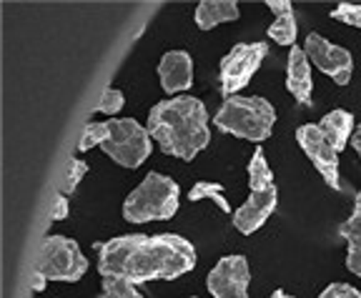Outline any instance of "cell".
I'll return each mask as SVG.
<instances>
[{"instance_id":"obj_1","label":"cell","mask_w":361,"mask_h":298,"mask_svg":"<svg viewBox=\"0 0 361 298\" xmlns=\"http://www.w3.org/2000/svg\"><path fill=\"white\" fill-rule=\"evenodd\" d=\"M98 248V273L123 278L135 286L148 281H173L196 266V248L178 233H128Z\"/></svg>"},{"instance_id":"obj_2","label":"cell","mask_w":361,"mask_h":298,"mask_svg":"<svg viewBox=\"0 0 361 298\" xmlns=\"http://www.w3.org/2000/svg\"><path fill=\"white\" fill-rule=\"evenodd\" d=\"M148 133L166 156L193 161L211 143L209 111L193 96L161 101L148 113Z\"/></svg>"},{"instance_id":"obj_3","label":"cell","mask_w":361,"mask_h":298,"mask_svg":"<svg viewBox=\"0 0 361 298\" xmlns=\"http://www.w3.org/2000/svg\"><path fill=\"white\" fill-rule=\"evenodd\" d=\"M214 125L221 133L236 135V138L251 143H261L274 133L276 108L261 96L224 98V103L214 116Z\"/></svg>"},{"instance_id":"obj_4","label":"cell","mask_w":361,"mask_h":298,"mask_svg":"<svg viewBox=\"0 0 361 298\" xmlns=\"http://www.w3.org/2000/svg\"><path fill=\"white\" fill-rule=\"evenodd\" d=\"M180 206V191L171 175L151 173L128 193L123 201V218L128 223H151V221H169Z\"/></svg>"},{"instance_id":"obj_5","label":"cell","mask_w":361,"mask_h":298,"mask_svg":"<svg viewBox=\"0 0 361 298\" xmlns=\"http://www.w3.org/2000/svg\"><path fill=\"white\" fill-rule=\"evenodd\" d=\"M108 158H113L121 168H141L153 151V138L146 125L135 118H113L108 120V138L101 146Z\"/></svg>"},{"instance_id":"obj_6","label":"cell","mask_w":361,"mask_h":298,"mask_svg":"<svg viewBox=\"0 0 361 298\" xmlns=\"http://www.w3.org/2000/svg\"><path fill=\"white\" fill-rule=\"evenodd\" d=\"M85 271H88V259L80 254V246L73 238L45 236L35 273H40L45 281L75 283L85 276Z\"/></svg>"},{"instance_id":"obj_7","label":"cell","mask_w":361,"mask_h":298,"mask_svg":"<svg viewBox=\"0 0 361 298\" xmlns=\"http://www.w3.org/2000/svg\"><path fill=\"white\" fill-rule=\"evenodd\" d=\"M269 56L266 43H238L221 58V93L224 98L238 96L254 78L264 58Z\"/></svg>"},{"instance_id":"obj_8","label":"cell","mask_w":361,"mask_h":298,"mask_svg":"<svg viewBox=\"0 0 361 298\" xmlns=\"http://www.w3.org/2000/svg\"><path fill=\"white\" fill-rule=\"evenodd\" d=\"M304 51L309 56L311 66L319 68L324 75L334 80L336 85H346L351 80V73H354V58L346 48L331 43L324 35L319 33H309L304 40Z\"/></svg>"},{"instance_id":"obj_9","label":"cell","mask_w":361,"mask_h":298,"mask_svg":"<svg viewBox=\"0 0 361 298\" xmlns=\"http://www.w3.org/2000/svg\"><path fill=\"white\" fill-rule=\"evenodd\" d=\"M296 141L304 148L306 158H309L314 168L322 173V178L329 183V188L338 191L341 188V168H338V151L326 141V135L322 133L319 123H304L296 128Z\"/></svg>"},{"instance_id":"obj_10","label":"cell","mask_w":361,"mask_h":298,"mask_svg":"<svg viewBox=\"0 0 361 298\" xmlns=\"http://www.w3.org/2000/svg\"><path fill=\"white\" fill-rule=\"evenodd\" d=\"M251 286V268L246 256H224L211 268L206 288L214 298H248Z\"/></svg>"},{"instance_id":"obj_11","label":"cell","mask_w":361,"mask_h":298,"mask_svg":"<svg viewBox=\"0 0 361 298\" xmlns=\"http://www.w3.org/2000/svg\"><path fill=\"white\" fill-rule=\"evenodd\" d=\"M279 206V188H261V191H251L248 198L243 201L241 209L233 211V225L241 236H251L271 218V213Z\"/></svg>"},{"instance_id":"obj_12","label":"cell","mask_w":361,"mask_h":298,"mask_svg":"<svg viewBox=\"0 0 361 298\" xmlns=\"http://www.w3.org/2000/svg\"><path fill=\"white\" fill-rule=\"evenodd\" d=\"M311 61L304 48L293 45L286 61V88L299 106H314V78H311Z\"/></svg>"},{"instance_id":"obj_13","label":"cell","mask_w":361,"mask_h":298,"mask_svg":"<svg viewBox=\"0 0 361 298\" xmlns=\"http://www.w3.org/2000/svg\"><path fill=\"white\" fill-rule=\"evenodd\" d=\"M161 88L171 96L183 93L193 85V61L186 51H169L158 63Z\"/></svg>"},{"instance_id":"obj_14","label":"cell","mask_w":361,"mask_h":298,"mask_svg":"<svg viewBox=\"0 0 361 298\" xmlns=\"http://www.w3.org/2000/svg\"><path fill=\"white\" fill-rule=\"evenodd\" d=\"M266 6L274 13V23L269 25V38L279 45L293 48L299 28H296V13H293L291 0H266Z\"/></svg>"},{"instance_id":"obj_15","label":"cell","mask_w":361,"mask_h":298,"mask_svg":"<svg viewBox=\"0 0 361 298\" xmlns=\"http://www.w3.org/2000/svg\"><path fill=\"white\" fill-rule=\"evenodd\" d=\"M241 11H238V3L233 0H203L196 6V25L201 30H214L221 23H233L238 20Z\"/></svg>"},{"instance_id":"obj_16","label":"cell","mask_w":361,"mask_h":298,"mask_svg":"<svg viewBox=\"0 0 361 298\" xmlns=\"http://www.w3.org/2000/svg\"><path fill=\"white\" fill-rule=\"evenodd\" d=\"M319 128L326 135V141L341 153L346 148V143H351V135H354L356 125H354V116L349 111H331L322 118Z\"/></svg>"},{"instance_id":"obj_17","label":"cell","mask_w":361,"mask_h":298,"mask_svg":"<svg viewBox=\"0 0 361 298\" xmlns=\"http://www.w3.org/2000/svg\"><path fill=\"white\" fill-rule=\"evenodd\" d=\"M341 238L346 241L349 251H346V268L361 278V211L354 209V213L341 223L338 228Z\"/></svg>"},{"instance_id":"obj_18","label":"cell","mask_w":361,"mask_h":298,"mask_svg":"<svg viewBox=\"0 0 361 298\" xmlns=\"http://www.w3.org/2000/svg\"><path fill=\"white\" fill-rule=\"evenodd\" d=\"M248 186H251V191L276 186L274 183V173L269 168V161H266V153L261 148H256L251 161H248Z\"/></svg>"},{"instance_id":"obj_19","label":"cell","mask_w":361,"mask_h":298,"mask_svg":"<svg viewBox=\"0 0 361 298\" xmlns=\"http://www.w3.org/2000/svg\"><path fill=\"white\" fill-rule=\"evenodd\" d=\"M188 201H214L224 213H231V203L224 196V186L221 183H209V180H198L188 191Z\"/></svg>"},{"instance_id":"obj_20","label":"cell","mask_w":361,"mask_h":298,"mask_svg":"<svg viewBox=\"0 0 361 298\" xmlns=\"http://www.w3.org/2000/svg\"><path fill=\"white\" fill-rule=\"evenodd\" d=\"M98 298H143L138 286L130 281H123V278H103V288Z\"/></svg>"},{"instance_id":"obj_21","label":"cell","mask_w":361,"mask_h":298,"mask_svg":"<svg viewBox=\"0 0 361 298\" xmlns=\"http://www.w3.org/2000/svg\"><path fill=\"white\" fill-rule=\"evenodd\" d=\"M106 138H108V120L106 123H88L83 130V138H80V143H78V151L85 153V151H90V148L103 146Z\"/></svg>"},{"instance_id":"obj_22","label":"cell","mask_w":361,"mask_h":298,"mask_svg":"<svg viewBox=\"0 0 361 298\" xmlns=\"http://www.w3.org/2000/svg\"><path fill=\"white\" fill-rule=\"evenodd\" d=\"M329 15H331L334 20H341L344 25H351V28L361 30V6L359 3H338Z\"/></svg>"},{"instance_id":"obj_23","label":"cell","mask_w":361,"mask_h":298,"mask_svg":"<svg viewBox=\"0 0 361 298\" xmlns=\"http://www.w3.org/2000/svg\"><path fill=\"white\" fill-rule=\"evenodd\" d=\"M85 173H88V163H85V161H80L78 156L71 158V168H68V178H66V186H63V193H66V196H71V193L80 186V180L85 178Z\"/></svg>"},{"instance_id":"obj_24","label":"cell","mask_w":361,"mask_h":298,"mask_svg":"<svg viewBox=\"0 0 361 298\" xmlns=\"http://www.w3.org/2000/svg\"><path fill=\"white\" fill-rule=\"evenodd\" d=\"M123 106H126V96H123V93H121L118 88H108L106 93H103L101 103H98V111L106 113V116H113V113H118Z\"/></svg>"},{"instance_id":"obj_25","label":"cell","mask_w":361,"mask_h":298,"mask_svg":"<svg viewBox=\"0 0 361 298\" xmlns=\"http://www.w3.org/2000/svg\"><path fill=\"white\" fill-rule=\"evenodd\" d=\"M319 298H361V291L351 283H331L319 293Z\"/></svg>"},{"instance_id":"obj_26","label":"cell","mask_w":361,"mask_h":298,"mask_svg":"<svg viewBox=\"0 0 361 298\" xmlns=\"http://www.w3.org/2000/svg\"><path fill=\"white\" fill-rule=\"evenodd\" d=\"M68 209H71V203H68V196L66 193H58L56 198V206H53V221H66L68 218Z\"/></svg>"},{"instance_id":"obj_27","label":"cell","mask_w":361,"mask_h":298,"mask_svg":"<svg viewBox=\"0 0 361 298\" xmlns=\"http://www.w3.org/2000/svg\"><path fill=\"white\" fill-rule=\"evenodd\" d=\"M351 148L356 151V156L361 158V125H356L354 135H351Z\"/></svg>"},{"instance_id":"obj_28","label":"cell","mask_w":361,"mask_h":298,"mask_svg":"<svg viewBox=\"0 0 361 298\" xmlns=\"http://www.w3.org/2000/svg\"><path fill=\"white\" fill-rule=\"evenodd\" d=\"M45 278L40 276V273H35V278H33V291H45Z\"/></svg>"},{"instance_id":"obj_29","label":"cell","mask_w":361,"mask_h":298,"mask_svg":"<svg viewBox=\"0 0 361 298\" xmlns=\"http://www.w3.org/2000/svg\"><path fill=\"white\" fill-rule=\"evenodd\" d=\"M271 298H293V296H288V293H283V291H274Z\"/></svg>"},{"instance_id":"obj_30","label":"cell","mask_w":361,"mask_h":298,"mask_svg":"<svg viewBox=\"0 0 361 298\" xmlns=\"http://www.w3.org/2000/svg\"><path fill=\"white\" fill-rule=\"evenodd\" d=\"M354 203H356V211H361V191H359V193H356Z\"/></svg>"},{"instance_id":"obj_31","label":"cell","mask_w":361,"mask_h":298,"mask_svg":"<svg viewBox=\"0 0 361 298\" xmlns=\"http://www.w3.org/2000/svg\"><path fill=\"white\" fill-rule=\"evenodd\" d=\"M188 298H196V296H188Z\"/></svg>"}]
</instances>
